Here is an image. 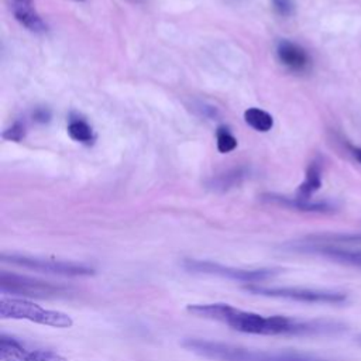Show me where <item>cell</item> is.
I'll list each match as a JSON object with an SVG mask.
<instances>
[{
	"instance_id": "19",
	"label": "cell",
	"mask_w": 361,
	"mask_h": 361,
	"mask_svg": "<svg viewBox=\"0 0 361 361\" xmlns=\"http://www.w3.org/2000/svg\"><path fill=\"white\" fill-rule=\"evenodd\" d=\"M274 10L283 17H289L295 13V3L292 0H271Z\"/></svg>"
},
{
	"instance_id": "16",
	"label": "cell",
	"mask_w": 361,
	"mask_h": 361,
	"mask_svg": "<svg viewBox=\"0 0 361 361\" xmlns=\"http://www.w3.org/2000/svg\"><path fill=\"white\" fill-rule=\"evenodd\" d=\"M216 135H217V149L221 154H227L237 147L235 137L226 127H219Z\"/></svg>"
},
{
	"instance_id": "11",
	"label": "cell",
	"mask_w": 361,
	"mask_h": 361,
	"mask_svg": "<svg viewBox=\"0 0 361 361\" xmlns=\"http://www.w3.org/2000/svg\"><path fill=\"white\" fill-rule=\"evenodd\" d=\"M267 200L289 207V209H295V210H300V212H312V213H331L336 210V206L331 204L330 202H313V200H305V199H299V197H285V196H276V195H268Z\"/></svg>"
},
{
	"instance_id": "18",
	"label": "cell",
	"mask_w": 361,
	"mask_h": 361,
	"mask_svg": "<svg viewBox=\"0 0 361 361\" xmlns=\"http://www.w3.org/2000/svg\"><path fill=\"white\" fill-rule=\"evenodd\" d=\"M24 135H25V124L21 123V121L13 123V124H11L8 128H6L4 133H3V138L8 140V141H16V142L21 141V140L24 138Z\"/></svg>"
},
{
	"instance_id": "20",
	"label": "cell",
	"mask_w": 361,
	"mask_h": 361,
	"mask_svg": "<svg viewBox=\"0 0 361 361\" xmlns=\"http://www.w3.org/2000/svg\"><path fill=\"white\" fill-rule=\"evenodd\" d=\"M32 118L38 123H48L51 118V111L45 107H38L32 113Z\"/></svg>"
},
{
	"instance_id": "9",
	"label": "cell",
	"mask_w": 361,
	"mask_h": 361,
	"mask_svg": "<svg viewBox=\"0 0 361 361\" xmlns=\"http://www.w3.org/2000/svg\"><path fill=\"white\" fill-rule=\"evenodd\" d=\"M292 250L302 251V252H313L323 255L326 258H330L336 262L347 264L350 267H355L361 269V250H350L337 247L327 243H319L313 241L310 238H306L303 241H298L292 245Z\"/></svg>"
},
{
	"instance_id": "23",
	"label": "cell",
	"mask_w": 361,
	"mask_h": 361,
	"mask_svg": "<svg viewBox=\"0 0 361 361\" xmlns=\"http://www.w3.org/2000/svg\"><path fill=\"white\" fill-rule=\"evenodd\" d=\"M13 4H32V0H13Z\"/></svg>"
},
{
	"instance_id": "5",
	"label": "cell",
	"mask_w": 361,
	"mask_h": 361,
	"mask_svg": "<svg viewBox=\"0 0 361 361\" xmlns=\"http://www.w3.org/2000/svg\"><path fill=\"white\" fill-rule=\"evenodd\" d=\"M248 292L254 295H262L269 298H279L305 303H329V305H340L347 300V295L338 290H327V289H309V288H292V286H259L250 285L245 288Z\"/></svg>"
},
{
	"instance_id": "15",
	"label": "cell",
	"mask_w": 361,
	"mask_h": 361,
	"mask_svg": "<svg viewBox=\"0 0 361 361\" xmlns=\"http://www.w3.org/2000/svg\"><path fill=\"white\" fill-rule=\"evenodd\" d=\"M68 133H69L71 138H73L75 141H79V142L89 144L93 140L92 127L87 123H85L83 120H72L68 124Z\"/></svg>"
},
{
	"instance_id": "3",
	"label": "cell",
	"mask_w": 361,
	"mask_h": 361,
	"mask_svg": "<svg viewBox=\"0 0 361 361\" xmlns=\"http://www.w3.org/2000/svg\"><path fill=\"white\" fill-rule=\"evenodd\" d=\"M0 317L1 319H17L28 320L42 326H51L58 329H68L73 324V320L69 314L45 309L28 299L1 296L0 298Z\"/></svg>"
},
{
	"instance_id": "22",
	"label": "cell",
	"mask_w": 361,
	"mask_h": 361,
	"mask_svg": "<svg viewBox=\"0 0 361 361\" xmlns=\"http://www.w3.org/2000/svg\"><path fill=\"white\" fill-rule=\"evenodd\" d=\"M351 155L361 164V147H354V145H348Z\"/></svg>"
},
{
	"instance_id": "1",
	"label": "cell",
	"mask_w": 361,
	"mask_h": 361,
	"mask_svg": "<svg viewBox=\"0 0 361 361\" xmlns=\"http://www.w3.org/2000/svg\"><path fill=\"white\" fill-rule=\"evenodd\" d=\"M188 312L196 317L221 322L233 330L261 336H334L345 330L336 320H299L288 316H262L227 303L189 305Z\"/></svg>"
},
{
	"instance_id": "12",
	"label": "cell",
	"mask_w": 361,
	"mask_h": 361,
	"mask_svg": "<svg viewBox=\"0 0 361 361\" xmlns=\"http://www.w3.org/2000/svg\"><path fill=\"white\" fill-rule=\"evenodd\" d=\"M13 14L14 18L28 31L35 34L47 31V24L32 8V4H13Z\"/></svg>"
},
{
	"instance_id": "21",
	"label": "cell",
	"mask_w": 361,
	"mask_h": 361,
	"mask_svg": "<svg viewBox=\"0 0 361 361\" xmlns=\"http://www.w3.org/2000/svg\"><path fill=\"white\" fill-rule=\"evenodd\" d=\"M323 240H327V241H348V240H353V241H361V235H354L353 238L350 237H322Z\"/></svg>"
},
{
	"instance_id": "4",
	"label": "cell",
	"mask_w": 361,
	"mask_h": 361,
	"mask_svg": "<svg viewBox=\"0 0 361 361\" xmlns=\"http://www.w3.org/2000/svg\"><path fill=\"white\" fill-rule=\"evenodd\" d=\"M0 290L1 293H10L23 298H59L65 296L71 289L61 283L1 271Z\"/></svg>"
},
{
	"instance_id": "2",
	"label": "cell",
	"mask_w": 361,
	"mask_h": 361,
	"mask_svg": "<svg viewBox=\"0 0 361 361\" xmlns=\"http://www.w3.org/2000/svg\"><path fill=\"white\" fill-rule=\"evenodd\" d=\"M182 345L213 361H336L298 351H262L204 338H185Z\"/></svg>"
},
{
	"instance_id": "10",
	"label": "cell",
	"mask_w": 361,
	"mask_h": 361,
	"mask_svg": "<svg viewBox=\"0 0 361 361\" xmlns=\"http://www.w3.org/2000/svg\"><path fill=\"white\" fill-rule=\"evenodd\" d=\"M276 55L281 63L289 68L290 71H296V72L305 71L310 63V58L307 52L300 45L288 39H282L278 42Z\"/></svg>"
},
{
	"instance_id": "8",
	"label": "cell",
	"mask_w": 361,
	"mask_h": 361,
	"mask_svg": "<svg viewBox=\"0 0 361 361\" xmlns=\"http://www.w3.org/2000/svg\"><path fill=\"white\" fill-rule=\"evenodd\" d=\"M0 358L3 361H68L55 351L32 348L6 334L0 336Z\"/></svg>"
},
{
	"instance_id": "7",
	"label": "cell",
	"mask_w": 361,
	"mask_h": 361,
	"mask_svg": "<svg viewBox=\"0 0 361 361\" xmlns=\"http://www.w3.org/2000/svg\"><path fill=\"white\" fill-rule=\"evenodd\" d=\"M3 262H10L23 268L34 269L38 272L63 275V276H87L93 275L94 269L89 265L72 262V261H59L49 258H38L18 254H1Z\"/></svg>"
},
{
	"instance_id": "17",
	"label": "cell",
	"mask_w": 361,
	"mask_h": 361,
	"mask_svg": "<svg viewBox=\"0 0 361 361\" xmlns=\"http://www.w3.org/2000/svg\"><path fill=\"white\" fill-rule=\"evenodd\" d=\"M243 176H244V172H241V169H234L231 172H227V173L221 175L216 180H213V188H216V189H228V188L234 186L235 183H238Z\"/></svg>"
},
{
	"instance_id": "6",
	"label": "cell",
	"mask_w": 361,
	"mask_h": 361,
	"mask_svg": "<svg viewBox=\"0 0 361 361\" xmlns=\"http://www.w3.org/2000/svg\"><path fill=\"white\" fill-rule=\"evenodd\" d=\"M183 268L189 272L195 274H207V275H216L233 281L240 282H262L269 278H274L279 274V269L275 268H257V269H245V268H235L228 265H221L213 261H204V259H185Z\"/></svg>"
},
{
	"instance_id": "24",
	"label": "cell",
	"mask_w": 361,
	"mask_h": 361,
	"mask_svg": "<svg viewBox=\"0 0 361 361\" xmlns=\"http://www.w3.org/2000/svg\"><path fill=\"white\" fill-rule=\"evenodd\" d=\"M357 343H358V344H360V345H361V334H360V336H358V337H357Z\"/></svg>"
},
{
	"instance_id": "25",
	"label": "cell",
	"mask_w": 361,
	"mask_h": 361,
	"mask_svg": "<svg viewBox=\"0 0 361 361\" xmlns=\"http://www.w3.org/2000/svg\"><path fill=\"white\" fill-rule=\"evenodd\" d=\"M76 1H83V0H76Z\"/></svg>"
},
{
	"instance_id": "13",
	"label": "cell",
	"mask_w": 361,
	"mask_h": 361,
	"mask_svg": "<svg viewBox=\"0 0 361 361\" xmlns=\"http://www.w3.org/2000/svg\"><path fill=\"white\" fill-rule=\"evenodd\" d=\"M322 186V168L319 162H312L306 171V178L298 188V196L299 199L309 200L310 196L317 192Z\"/></svg>"
},
{
	"instance_id": "14",
	"label": "cell",
	"mask_w": 361,
	"mask_h": 361,
	"mask_svg": "<svg viewBox=\"0 0 361 361\" xmlns=\"http://www.w3.org/2000/svg\"><path fill=\"white\" fill-rule=\"evenodd\" d=\"M244 120L250 127H252L254 130L261 131V133L269 131L274 126L272 116L268 111L257 109V107H251V109L245 110L244 111Z\"/></svg>"
}]
</instances>
